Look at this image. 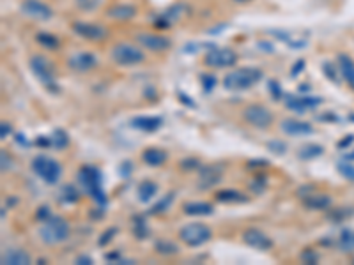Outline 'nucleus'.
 <instances>
[{
  "label": "nucleus",
  "instance_id": "nucleus-50",
  "mask_svg": "<svg viewBox=\"0 0 354 265\" xmlns=\"http://www.w3.org/2000/svg\"><path fill=\"white\" fill-rule=\"evenodd\" d=\"M16 143H20V145H29V143H27V140H25V135H21V133H18L16 135Z\"/></svg>",
  "mask_w": 354,
  "mask_h": 265
},
{
  "label": "nucleus",
  "instance_id": "nucleus-10",
  "mask_svg": "<svg viewBox=\"0 0 354 265\" xmlns=\"http://www.w3.org/2000/svg\"><path fill=\"white\" fill-rule=\"evenodd\" d=\"M71 29L78 38L85 39V41L99 42L108 38V29L99 23H94V21H75Z\"/></svg>",
  "mask_w": 354,
  "mask_h": 265
},
{
  "label": "nucleus",
  "instance_id": "nucleus-35",
  "mask_svg": "<svg viewBox=\"0 0 354 265\" xmlns=\"http://www.w3.org/2000/svg\"><path fill=\"white\" fill-rule=\"evenodd\" d=\"M338 172L342 173V177H346L347 181H353L354 182V164L351 163H338Z\"/></svg>",
  "mask_w": 354,
  "mask_h": 265
},
{
  "label": "nucleus",
  "instance_id": "nucleus-11",
  "mask_svg": "<svg viewBox=\"0 0 354 265\" xmlns=\"http://www.w3.org/2000/svg\"><path fill=\"white\" fill-rule=\"evenodd\" d=\"M223 177V166L220 164H206L198 168V177H197V186L198 189L207 191L213 189L215 186H218L221 182Z\"/></svg>",
  "mask_w": 354,
  "mask_h": 265
},
{
  "label": "nucleus",
  "instance_id": "nucleus-52",
  "mask_svg": "<svg viewBox=\"0 0 354 265\" xmlns=\"http://www.w3.org/2000/svg\"><path fill=\"white\" fill-rule=\"evenodd\" d=\"M234 2H237V4H245V2H250V0H234Z\"/></svg>",
  "mask_w": 354,
  "mask_h": 265
},
{
  "label": "nucleus",
  "instance_id": "nucleus-21",
  "mask_svg": "<svg viewBox=\"0 0 354 265\" xmlns=\"http://www.w3.org/2000/svg\"><path fill=\"white\" fill-rule=\"evenodd\" d=\"M337 66H338V71H340L342 78H344L346 83L354 90V60L351 59L349 55L338 53Z\"/></svg>",
  "mask_w": 354,
  "mask_h": 265
},
{
  "label": "nucleus",
  "instance_id": "nucleus-41",
  "mask_svg": "<svg viewBox=\"0 0 354 265\" xmlns=\"http://www.w3.org/2000/svg\"><path fill=\"white\" fill-rule=\"evenodd\" d=\"M269 90H271V94H273L274 101H278V99H282V97H283L282 87H280V83L276 80H271L269 81Z\"/></svg>",
  "mask_w": 354,
  "mask_h": 265
},
{
  "label": "nucleus",
  "instance_id": "nucleus-25",
  "mask_svg": "<svg viewBox=\"0 0 354 265\" xmlns=\"http://www.w3.org/2000/svg\"><path fill=\"white\" fill-rule=\"evenodd\" d=\"M158 194V184L152 181H142L136 188V196L142 203H149Z\"/></svg>",
  "mask_w": 354,
  "mask_h": 265
},
{
  "label": "nucleus",
  "instance_id": "nucleus-7",
  "mask_svg": "<svg viewBox=\"0 0 354 265\" xmlns=\"http://www.w3.org/2000/svg\"><path fill=\"white\" fill-rule=\"evenodd\" d=\"M243 118L248 126L257 127V129H267L273 126L274 120L271 110L266 108L264 105H248L243 110Z\"/></svg>",
  "mask_w": 354,
  "mask_h": 265
},
{
  "label": "nucleus",
  "instance_id": "nucleus-31",
  "mask_svg": "<svg viewBox=\"0 0 354 265\" xmlns=\"http://www.w3.org/2000/svg\"><path fill=\"white\" fill-rule=\"evenodd\" d=\"M338 246L344 253L354 251V231L353 230H344L338 239Z\"/></svg>",
  "mask_w": 354,
  "mask_h": 265
},
{
  "label": "nucleus",
  "instance_id": "nucleus-23",
  "mask_svg": "<svg viewBox=\"0 0 354 265\" xmlns=\"http://www.w3.org/2000/svg\"><path fill=\"white\" fill-rule=\"evenodd\" d=\"M167 152L163 149H158V147H147L145 151L142 152V161L147 166H152V168H158L161 164L167 161Z\"/></svg>",
  "mask_w": 354,
  "mask_h": 265
},
{
  "label": "nucleus",
  "instance_id": "nucleus-28",
  "mask_svg": "<svg viewBox=\"0 0 354 265\" xmlns=\"http://www.w3.org/2000/svg\"><path fill=\"white\" fill-rule=\"evenodd\" d=\"M322 152H324V149L320 147V145H317V143H307V145L300 147L298 156H300V159L307 161V159H315V157H319Z\"/></svg>",
  "mask_w": 354,
  "mask_h": 265
},
{
  "label": "nucleus",
  "instance_id": "nucleus-8",
  "mask_svg": "<svg viewBox=\"0 0 354 265\" xmlns=\"http://www.w3.org/2000/svg\"><path fill=\"white\" fill-rule=\"evenodd\" d=\"M29 66H30L32 75H34L43 85H46L48 88H53L55 68H53V64H51L44 55H32Z\"/></svg>",
  "mask_w": 354,
  "mask_h": 265
},
{
  "label": "nucleus",
  "instance_id": "nucleus-48",
  "mask_svg": "<svg viewBox=\"0 0 354 265\" xmlns=\"http://www.w3.org/2000/svg\"><path fill=\"white\" fill-rule=\"evenodd\" d=\"M76 264H80V265H92L94 260H92L90 257H87V255H84V257H78V258H76Z\"/></svg>",
  "mask_w": 354,
  "mask_h": 265
},
{
  "label": "nucleus",
  "instance_id": "nucleus-2",
  "mask_svg": "<svg viewBox=\"0 0 354 265\" xmlns=\"http://www.w3.org/2000/svg\"><path fill=\"white\" fill-rule=\"evenodd\" d=\"M78 181L87 189V193L96 200L97 205H106L108 200H106V193L103 189V177L99 170L94 168V166H82L80 172H78Z\"/></svg>",
  "mask_w": 354,
  "mask_h": 265
},
{
  "label": "nucleus",
  "instance_id": "nucleus-40",
  "mask_svg": "<svg viewBox=\"0 0 354 265\" xmlns=\"http://www.w3.org/2000/svg\"><path fill=\"white\" fill-rule=\"evenodd\" d=\"M135 221V235L138 239H143V237L147 235V227H145V221H142L140 218L133 219Z\"/></svg>",
  "mask_w": 354,
  "mask_h": 265
},
{
  "label": "nucleus",
  "instance_id": "nucleus-9",
  "mask_svg": "<svg viewBox=\"0 0 354 265\" xmlns=\"http://www.w3.org/2000/svg\"><path fill=\"white\" fill-rule=\"evenodd\" d=\"M204 64L207 68L221 69V68H232L237 64V53L230 48H220L215 46L204 55Z\"/></svg>",
  "mask_w": 354,
  "mask_h": 265
},
{
  "label": "nucleus",
  "instance_id": "nucleus-38",
  "mask_svg": "<svg viewBox=\"0 0 354 265\" xmlns=\"http://www.w3.org/2000/svg\"><path fill=\"white\" fill-rule=\"evenodd\" d=\"M117 228H115V227H112V228H108V230H106V231H103V235L101 237H99V240H97V244H99V246H105V244H108V242H110V240H112V239H114V237H115V233H117Z\"/></svg>",
  "mask_w": 354,
  "mask_h": 265
},
{
  "label": "nucleus",
  "instance_id": "nucleus-27",
  "mask_svg": "<svg viewBox=\"0 0 354 265\" xmlns=\"http://www.w3.org/2000/svg\"><path fill=\"white\" fill-rule=\"evenodd\" d=\"M154 251L161 257H174V255H179V246L169 239H160L154 242Z\"/></svg>",
  "mask_w": 354,
  "mask_h": 265
},
{
  "label": "nucleus",
  "instance_id": "nucleus-30",
  "mask_svg": "<svg viewBox=\"0 0 354 265\" xmlns=\"http://www.w3.org/2000/svg\"><path fill=\"white\" fill-rule=\"evenodd\" d=\"M59 200L64 203H75L80 200V191L76 189L73 184H66L60 189V194H59Z\"/></svg>",
  "mask_w": 354,
  "mask_h": 265
},
{
  "label": "nucleus",
  "instance_id": "nucleus-14",
  "mask_svg": "<svg viewBox=\"0 0 354 265\" xmlns=\"http://www.w3.org/2000/svg\"><path fill=\"white\" fill-rule=\"evenodd\" d=\"M20 9L21 13L27 14L29 18H34V20H50L53 16L51 7L44 4L43 0H23Z\"/></svg>",
  "mask_w": 354,
  "mask_h": 265
},
{
  "label": "nucleus",
  "instance_id": "nucleus-33",
  "mask_svg": "<svg viewBox=\"0 0 354 265\" xmlns=\"http://www.w3.org/2000/svg\"><path fill=\"white\" fill-rule=\"evenodd\" d=\"M200 81H202L204 92L209 94V92H213V88H215L216 83H218V78H216L215 75H202L200 76Z\"/></svg>",
  "mask_w": 354,
  "mask_h": 265
},
{
  "label": "nucleus",
  "instance_id": "nucleus-32",
  "mask_svg": "<svg viewBox=\"0 0 354 265\" xmlns=\"http://www.w3.org/2000/svg\"><path fill=\"white\" fill-rule=\"evenodd\" d=\"M172 202H174V191H170V193L165 194L163 200H160L156 205L152 207L151 211H149V214H160V212H165L170 207V203Z\"/></svg>",
  "mask_w": 354,
  "mask_h": 265
},
{
  "label": "nucleus",
  "instance_id": "nucleus-15",
  "mask_svg": "<svg viewBox=\"0 0 354 265\" xmlns=\"http://www.w3.org/2000/svg\"><path fill=\"white\" fill-rule=\"evenodd\" d=\"M280 129H282L287 136H294V138L308 136L313 133L312 124L305 122V120H298V118H285V120H282V122H280Z\"/></svg>",
  "mask_w": 354,
  "mask_h": 265
},
{
  "label": "nucleus",
  "instance_id": "nucleus-26",
  "mask_svg": "<svg viewBox=\"0 0 354 265\" xmlns=\"http://www.w3.org/2000/svg\"><path fill=\"white\" fill-rule=\"evenodd\" d=\"M215 198L221 203H243L248 200V196H245L237 189H221L215 194Z\"/></svg>",
  "mask_w": 354,
  "mask_h": 265
},
{
  "label": "nucleus",
  "instance_id": "nucleus-3",
  "mask_svg": "<svg viewBox=\"0 0 354 265\" xmlns=\"http://www.w3.org/2000/svg\"><path fill=\"white\" fill-rule=\"evenodd\" d=\"M69 223L60 216H51L48 221L41 223L39 227V239L48 246H55L60 244L69 237Z\"/></svg>",
  "mask_w": 354,
  "mask_h": 265
},
{
  "label": "nucleus",
  "instance_id": "nucleus-34",
  "mask_svg": "<svg viewBox=\"0 0 354 265\" xmlns=\"http://www.w3.org/2000/svg\"><path fill=\"white\" fill-rule=\"evenodd\" d=\"M51 140H53V145L57 149H64L66 145H68V135H66V131H62V129H57L53 133V136H51Z\"/></svg>",
  "mask_w": 354,
  "mask_h": 265
},
{
  "label": "nucleus",
  "instance_id": "nucleus-20",
  "mask_svg": "<svg viewBox=\"0 0 354 265\" xmlns=\"http://www.w3.org/2000/svg\"><path fill=\"white\" fill-rule=\"evenodd\" d=\"M106 16L117 21H126L136 16V7L133 4H115L106 9Z\"/></svg>",
  "mask_w": 354,
  "mask_h": 265
},
{
  "label": "nucleus",
  "instance_id": "nucleus-53",
  "mask_svg": "<svg viewBox=\"0 0 354 265\" xmlns=\"http://www.w3.org/2000/svg\"><path fill=\"white\" fill-rule=\"evenodd\" d=\"M353 157H354V154H353Z\"/></svg>",
  "mask_w": 354,
  "mask_h": 265
},
{
  "label": "nucleus",
  "instance_id": "nucleus-43",
  "mask_svg": "<svg viewBox=\"0 0 354 265\" xmlns=\"http://www.w3.org/2000/svg\"><path fill=\"white\" fill-rule=\"evenodd\" d=\"M181 168L182 170H197L200 168V161L195 159V157H188V159L181 161Z\"/></svg>",
  "mask_w": 354,
  "mask_h": 265
},
{
  "label": "nucleus",
  "instance_id": "nucleus-42",
  "mask_svg": "<svg viewBox=\"0 0 354 265\" xmlns=\"http://www.w3.org/2000/svg\"><path fill=\"white\" fill-rule=\"evenodd\" d=\"M322 71H324V75L328 76L331 81H338L337 71H335L333 64H331V62H324V64H322Z\"/></svg>",
  "mask_w": 354,
  "mask_h": 265
},
{
  "label": "nucleus",
  "instance_id": "nucleus-13",
  "mask_svg": "<svg viewBox=\"0 0 354 265\" xmlns=\"http://www.w3.org/2000/svg\"><path fill=\"white\" fill-rule=\"evenodd\" d=\"M243 242L248 244L250 248L257 249V251H269L273 249V240L266 231L259 230V228H248L243 231Z\"/></svg>",
  "mask_w": 354,
  "mask_h": 265
},
{
  "label": "nucleus",
  "instance_id": "nucleus-4",
  "mask_svg": "<svg viewBox=\"0 0 354 265\" xmlns=\"http://www.w3.org/2000/svg\"><path fill=\"white\" fill-rule=\"evenodd\" d=\"M30 168H32V172H34L39 179H43V181L50 186L57 184V182L60 181V177H62V166H60L59 161L50 156H44V154L36 156L34 159H32Z\"/></svg>",
  "mask_w": 354,
  "mask_h": 265
},
{
  "label": "nucleus",
  "instance_id": "nucleus-24",
  "mask_svg": "<svg viewBox=\"0 0 354 265\" xmlns=\"http://www.w3.org/2000/svg\"><path fill=\"white\" fill-rule=\"evenodd\" d=\"M215 207L209 202H186L182 203V212L186 216H209L213 214Z\"/></svg>",
  "mask_w": 354,
  "mask_h": 265
},
{
  "label": "nucleus",
  "instance_id": "nucleus-12",
  "mask_svg": "<svg viewBox=\"0 0 354 265\" xmlns=\"http://www.w3.org/2000/svg\"><path fill=\"white\" fill-rule=\"evenodd\" d=\"M136 42H138L140 46L143 50H149V51H167L170 46H172V41L170 38L163 34H152V32H140V34L135 36Z\"/></svg>",
  "mask_w": 354,
  "mask_h": 265
},
{
  "label": "nucleus",
  "instance_id": "nucleus-36",
  "mask_svg": "<svg viewBox=\"0 0 354 265\" xmlns=\"http://www.w3.org/2000/svg\"><path fill=\"white\" fill-rule=\"evenodd\" d=\"M301 260L305 262V264H317L319 262V253H315L313 249H310V248H307L303 253H301Z\"/></svg>",
  "mask_w": 354,
  "mask_h": 265
},
{
  "label": "nucleus",
  "instance_id": "nucleus-39",
  "mask_svg": "<svg viewBox=\"0 0 354 265\" xmlns=\"http://www.w3.org/2000/svg\"><path fill=\"white\" fill-rule=\"evenodd\" d=\"M51 216H53V214H51L50 207H46V205H41V207H39V211L36 212V219H38L39 223H44V221H48Z\"/></svg>",
  "mask_w": 354,
  "mask_h": 265
},
{
  "label": "nucleus",
  "instance_id": "nucleus-51",
  "mask_svg": "<svg viewBox=\"0 0 354 265\" xmlns=\"http://www.w3.org/2000/svg\"><path fill=\"white\" fill-rule=\"evenodd\" d=\"M179 99H181V101H184V103H188V105H190V106H195V103L191 101V99H188V97H186L182 92H179Z\"/></svg>",
  "mask_w": 354,
  "mask_h": 265
},
{
  "label": "nucleus",
  "instance_id": "nucleus-1",
  "mask_svg": "<svg viewBox=\"0 0 354 265\" xmlns=\"http://www.w3.org/2000/svg\"><path fill=\"white\" fill-rule=\"evenodd\" d=\"M262 80V71L257 68H241L227 73L221 80L223 87L230 92H239V90H248L253 85H257Z\"/></svg>",
  "mask_w": 354,
  "mask_h": 265
},
{
  "label": "nucleus",
  "instance_id": "nucleus-49",
  "mask_svg": "<svg viewBox=\"0 0 354 265\" xmlns=\"http://www.w3.org/2000/svg\"><path fill=\"white\" fill-rule=\"evenodd\" d=\"M353 142H354V136H353V135H349V138H344L340 143H338V147H340V149L349 147V145H351V143H353Z\"/></svg>",
  "mask_w": 354,
  "mask_h": 265
},
{
  "label": "nucleus",
  "instance_id": "nucleus-5",
  "mask_svg": "<svg viewBox=\"0 0 354 265\" xmlns=\"http://www.w3.org/2000/svg\"><path fill=\"white\" fill-rule=\"evenodd\" d=\"M110 57L117 66L130 68V66H138L145 60V53L140 46H135L131 42H117L110 50Z\"/></svg>",
  "mask_w": 354,
  "mask_h": 265
},
{
  "label": "nucleus",
  "instance_id": "nucleus-16",
  "mask_svg": "<svg viewBox=\"0 0 354 265\" xmlns=\"http://www.w3.org/2000/svg\"><path fill=\"white\" fill-rule=\"evenodd\" d=\"M68 66L73 69V71L87 73L97 66V59H96V55L90 53V51H78V53L69 57Z\"/></svg>",
  "mask_w": 354,
  "mask_h": 265
},
{
  "label": "nucleus",
  "instance_id": "nucleus-22",
  "mask_svg": "<svg viewBox=\"0 0 354 265\" xmlns=\"http://www.w3.org/2000/svg\"><path fill=\"white\" fill-rule=\"evenodd\" d=\"M2 264L4 265H29V264H32V258H30V255L25 251V249L13 248L2 255Z\"/></svg>",
  "mask_w": 354,
  "mask_h": 265
},
{
  "label": "nucleus",
  "instance_id": "nucleus-44",
  "mask_svg": "<svg viewBox=\"0 0 354 265\" xmlns=\"http://www.w3.org/2000/svg\"><path fill=\"white\" fill-rule=\"evenodd\" d=\"M11 133H13V127H11V124H9L7 120H4V122L0 124V138L5 140Z\"/></svg>",
  "mask_w": 354,
  "mask_h": 265
},
{
  "label": "nucleus",
  "instance_id": "nucleus-37",
  "mask_svg": "<svg viewBox=\"0 0 354 265\" xmlns=\"http://www.w3.org/2000/svg\"><path fill=\"white\" fill-rule=\"evenodd\" d=\"M267 149H269L271 152H274V154H285V151H287V145L283 142H280V140H273V142H269L267 143Z\"/></svg>",
  "mask_w": 354,
  "mask_h": 265
},
{
  "label": "nucleus",
  "instance_id": "nucleus-6",
  "mask_svg": "<svg viewBox=\"0 0 354 265\" xmlns=\"http://www.w3.org/2000/svg\"><path fill=\"white\" fill-rule=\"evenodd\" d=\"M213 237L211 228L202 223H188L179 230V239L190 248H198V246L209 242Z\"/></svg>",
  "mask_w": 354,
  "mask_h": 265
},
{
  "label": "nucleus",
  "instance_id": "nucleus-29",
  "mask_svg": "<svg viewBox=\"0 0 354 265\" xmlns=\"http://www.w3.org/2000/svg\"><path fill=\"white\" fill-rule=\"evenodd\" d=\"M36 41H38L43 48H46V50H57V48L60 46L59 38L53 34H48V32H39V34L36 36Z\"/></svg>",
  "mask_w": 354,
  "mask_h": 265
},
{
  "label": "nucleus",
  "instance_id": "nucleus-47",
  "mask_svg": "<svg viewBox=\"0 0 354 265\" xmlns=\"http://www.w3.org/2000/svg\"><path fill=\"white\" fill-rule=\"evenodd\" d=\"M267 164H269V163H267L266 159H257V161H250L248 166H250V168H253V166H255V168H266Z\"/></svg>",
  "mask_w": 354,
  "mask_h": 265
},
{
  "label": "nucleus",
  "instance_id": "nucleus-17",
  "mask_svg": "<svg viewBox=\"0 0 354 265\" xmlns=\"http://www.w3.org/2000/svg\"><path fill=\"white\" fill-rule=\"evenodd\" d=\"M285 105L291 112L296 114H305L308 110L315 108L320 105V97H312V96H287Z\"/></svg>",
  "mask_w": 354,
  "mask_h": 265
},
{
  "label": "nucleus",
  "instance_id": "nucleus-45",
  "mask_svg": "<svg viewBox=\"0 0 354 265\" xmlns=\"http://www.w3.org/2000/svg\"><path fill=\"white\" fill-rule=\"evenodd\" d=\"M303 69H305V60H303V59H300V60H298V62L294 64V68L291 69V76H298L301 71H303Z\"/></svg>",
  "mask_w": 354,
  "mask_h": 265
},
{
  "label": "nucleus",
  "instance_id": "nucleus-46",
  "mask_svg": "<svg viewBox=\"0 0 354 265\" xmlns=\"http://www.w3.org/2000/svg\"><path fill=\"white\" fill-rule=\"evenodd\" d=\"M11 168V157L5 154V151H2V172Z\"/></svg>",
  "mask_w": 354,
  "mask_h": 265
},
{
  "label": "nucleus",
  "instance_id": "nucleus-19",
  "mask_svg": "<svg viewBox=\"0 0 354 265\" xmlns=\"http://www.w3.org/2000/svg\"><path fill=\"white\" fill-rule=\"evenodd\" d=\"M303 205L310 211H328L333 205V200L328 194L322 193H310L303 198Z\"/></svg>",
  "mask_w": 354,
  "mask_h": 265
},
{
  "label": "nucleus",
  "instance_id": "nucleus-18",
  "mask_svg": "<svg viewBox=\"0 0 354 265\" xmlns=\"http://www.w3.org/2000/svg\"><path fill=\"white\" fill-rule=\"evenodd\" d=\"M163 126V118L158 115H138L131 118V127H135L143 133H154Z\"/></svg>",
  "mask_w": 354,
  "mask_h": 265
}]
</instances>
